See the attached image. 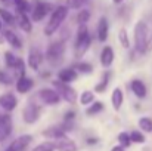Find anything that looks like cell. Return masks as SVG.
<instances>
[{"label": "cell", "instance_id": "cell-1", "mask_svg": "<svg viewBox=\"0 0 152 151\" xmlns=\"http://www.w3.org/2000/svg\"><path fill=\"white\" fill-rule=\"evenodd\" d=\"M92 45V37L89 34V28L86 24L78 25L77 30V37H75V45H74V52H75V58H83L84 53L89 50Z\"/></svg>", "mask_w": 152, "mask_h": 151}, {"label": "cell", "instance_id": "cell-2", "mask_svg": "<svg viewBox=\"0 0 152 151\" xmlns=\"http://www.w3.org/2000/svg\"><path fill=\"white\" fill-rule=\"evenodd\" d=\"M68 7L69 6H58L50 13L49 22L45 27V34L46 36H52V34H55L59 30V27L62 25V22L68 16Z\"/></svg>", "mask_w": 152, "mask_h": 151}, {"label": "cell", "instance_id": "cell-3", "mask_svg": "<svg viewBox=\"0 0 152 151\" xmlns=\"http://www.w3.org/2000/svg\"><path fill=\"white\" fill-rule=\"evenodd\" d=\"M148 25L143 21H137L134 25V49L139 53L148 52Z\"/></svg>", "mask_w": 152, "mask_h": 151}, {"label": "cell", "instance_id": "cell-4", "mask_svg": "<svg viewBox=\"0 0 152 151\" xmlns=\"http://www.w3.org/2000/svg\"><path fill=\"white\" fill-rule=\"evenodd\" d=\"M64 53H65V42L64 40H58V42H53L52 45L48 46L46 50V59L53 64V65H58L62 58H64Z\"/></svg>", "mask_w": 152, "mask_h": 151}, {"label": "cell", "instance_id": "cell-5", "mask_svg": "<svg viewBox=\"0 0 152 151\" xmlns=\"http://www.w3.org/2000/svg\"><path fill=\"white\" fill-rule=\"evenodd\" d=\"M53 88L59 92V95L62 96V99H65L69 104H74L77 101V92L74 91V88H71L68 83L61 82L59 79L53 82Z\"/></svg>", "mask_w": 152, "mask_h": 151}, {"label": "cell", "instance_id": "cell-6", "mask_svg": "<svg viewBox=\"0 0 152 151\" xmlns=\"http://www.w3.org/2000/svg\"><path fill=\"white\" fill-rule=\"evenodd\" d=\"M40 111H42V108H40L39 105H36V104H33V102L28 104V105L24 108V111H22L24 122L28 123V124L36 123V122L39 120V117H40Z\"/></svg>", "mask_w": 152, "mask_h": 151}, {"label": "cell", "instance_id": "cell-7", "mask_svg": "<svg viewBox=\"0 0 152 151\" xmlns=\"http://www.w3.org/2000/svg\"><path fill=\"white\" fill-rule=\"evenodd\" d=\"M39 98L42 99V102H45L48 105H56V104H59L62 96L59 95L58 91H53L50 88H45L39 92Z\"/></svg>", "mask_w": 152, "mask_h": 151}, {"label": "cell", "instance_id": "cell-8", "mask_svg": "<svg viewBox=\"0 0 152 151\" xmlns=\"http://www.w3.org/2000/svg\"><path fill=\"white\" fill-rule=\"evenodd\" d=\"M52 6L49 3H43V1H37L36 3V6L33 7V10H31V19L34 21V22H39V21H42L49 12H50Z\"/></svg>", "mask_w": 152, "mask_h": 151}, {"label": "cell", "instance_id": "cell-9", "mask_svg": "<svg viewBox=\"0 0 152 151\" xmlns=\"http://www.w3.org/2000/svg\"><path fill=\"white\" fill-rule=\"evenodd\" d=\"M12 133V117L9 114L0 116V141H4Z\"/></svg>", "mask_w": 152, "mask_h": 151}, {"label": "cell", "instance_id": "cell-10", "mask_svg": "<svg viewBox=\"0 0 152 151\" xmlns=\"http://www.w3.org/2000/svg\"><path fill=\"white\" fill-rule=\"evenodd\" d=\"M43 62V53L42 50L36 46H33L30 52H28V67L33 70H39V67Z\"/></svg>", "mask_w": 152, "mask_h": 151}, {"label": "cell", "instance_id": "cell-11", "mask_svg": "<svg viewBox=\"0 0 152 151\" xmlns=\"http://www.w3.org/2000/svg\"><path fill=\"white\" fill-rule=\"evenodd\" d=\"M18 105V99L13 94H3L0 95V108L10 113L12 110H15Z\"/></svg>", "mask_w": 152, "mask_h": 151}, {"label": "cell", "instance_id": "cell-12", "mask_svg": "<svg viewBox=\"0 0 152 151\" xmlns=\"http://www.w3.org/2000/svg\"><path fill=\"white\" fill-rule=\"evenodd\" d=\"M31 141H33V136L31 135H22V136L16 138L7 148L10 151H25L27 147L31 144Z\"/></svg>", "mask_w": 152, "mask_h": 151}, {"label": "cell", "instance_id": "cell-13", "mask_svg": "<svg viewBox=\"0 0 152 151\" xmlns=\"http://www.w3.org/2000/svg\"><path fill=\"white\" fill-rule=\"evenodd\" d=\"M34 86V82L33 79L27 77V76H22V77H18L16 83H15V88H16V92L18 94H27L33 89Z\"/></svg>", "mask_w": 152, "mask_h": 151}, {"label": "cell", "instance_id": "cell-14", "mask_svg": "<svg viewBox=\"0 0 152 151\" xmlns=\"http://www.w3.org/2000/svg\"><path fill=\"white\" fill-rule=\"evenodd\" d=\"M96 31H98V40H99V42L103 43V42L108 40V36H109V24H108V19H106L105 16H102L101 19H99Z\"/></svg>", "mask_w": 152, "mask_h": 151}, {"label": "cell", "instance_id": "cell-15", "mask_svg": "<svg viewBox=\"0 0 152 151\" xmlns=\"http://www.w3.org/2000/svg\"><path fill=\"white\" fill-rule=\"evenodd\" d=\"M114 58H115V53H114V49L111 48V46H105L101 52V64L102 67H105V68H108V67H111L112 65V62H114Z\"/></svg>", "mask_w": 152, "mask_h": 151}, {"label": "cell", "instance_id": "cell-16", "mask_svg": "<svg viewBox=\"0 0 152 151\" xmlns=\"http://www.w3.org/2000/svg\"><path fill=\"white\" fill-rule=\"evenodd\" d=\"M111 102H112V107L115 111H120L121 110V105L124 102V92L121 88H115L112 91V95H111Z\"/></svg>", "mask_w": 152, "mask_h": 151}, {"label": "cell", "instance_id": "cell-17", "mask_svg": "<svg viewBox=\"0 0 152 151\" xmlns=\"http://www.w3.org/2000/svg\"><path fill=\"white\" fill-rule=\"evenodd\" d=\"M130 88H132L133 94H134L137 98L143 99V98L146 96V86H145V83H143L142 80H139V79H134V80H132V83H130Z\"/></svg>", "mask_w": 152, "mask_h": 151}, {"label": "cell", "instance_id": "cell-18", "mask_svg": "<svg viewBox=\"0 0 152 151\" xmlns=\"http://www.w3.org/2000/svg\"><path fill=\"white\" fill-rule=\"evenodd\" d=\"M3 37H4V40L10 45V46H13L15 49H21L22 48V42H21V39L13 33V31H10V30H3Z\"/></svg>", "mask_w": 152, "mask_h": 151}, {"label": "cell", "instance_id": "cell-19", "mask_svg": "<svg viewBox=\"0 0 152 151\" xmlns=\"http://www.w3.org/2000/svg\"><path fill=\"white\" fill-rule=\"evenodd\" d=\"M56 150L58 151H77V145L66 136L61 138V139H56Z\"/></svg>", "mask_w": 152, "mask_h": 151}, {"label": "cell", "instance_id": "cell-20", "mask_svg": "<svg viewBox=\"0 0 152 151\" xmlns=\"http://www.w3.org/2000/svg\"><path fill=\"white\" fill-rule=\"evenodd\" d=\"M43 136L52 138V139H61L65 136V129L62 126H53V127H49L43 132Z\"/></svg>", "mask_w": 152, "mask_h": 151}, {"label": "cell", "instance_id": "cell-21", "mask_svg": "<svg viewBox=\"0 0 152 151\" xmlns=\"http://www.w3.org/2000/svg\"><path fill=\"white\" fill-rule=\"evenodd\" d=\"M58 79L61 82H65V83H69V82H74L77 79V71L74 68H64L58 73Z\"/></svg>", "mask_w": 152, "mask_h": 151}, {"label": "cell", "instance_id": "cell-22", "mask_svg": "<svg viewBox=\"0 0 152 151\" xmlns=\"http://www.w3.org/2000/svg\"><path fill=\"white\" fill-rule=\"evenodd\" d=\"M4 62H6V67L7 68H12V70H16L24 61L18 56H15L12 52H6L4 53Z\"/></svg>", "mask_w": 152, "mask_h": 151}, {"label": "cell", "instance_id": "cell-23", "mask_svg": "<svg viewBox=\"0 0 152 151\" xmlns=\"http://www.w3.org/2000/svg\"><path fill=\"white\" fill-rule=\"evenodd\" d=\"M18 25L22 31L25 33H31L33 31V22L31 19L27 16V13H19V18H18Z\"/></svg>", "mask_w": 152, "mask_h": 151}, {"label": "cell", "instance_id": "cell-24", "mask_svg": "<svg viewBox=\"0 0 152 151\" xmlns=\"http://www.w3.org/2000/svg\"><path fill=\"white\" fill-rule=\"evenodd\" d=\"M0 19H1L4 24H7V25H15V24H18V22H16V18H15L7 9H4V7H0Z\"/></svg>", "mask_w": 152, "mask_h": 151}, {"label": "cell", "instance_id": "cell-25", "mask_svg": "<svg viewBox=\"0 0 152 151\" xmlns=\"http://www.w3.org/2000/svg\"><path fill=\"white\" fill-rule=\"evenodd\" d=\"M109 77H111V74H109L108 71H105V73H103V76H102L101 83H98V85L95 86V91H96L98 94H102V92H105V91H106L108 83H109Z\"/></svg>", "mask_w": 152, "mask_h": 151}, {"label": "cell", "instance_id": "cell-26", "mask_svg": "<svg viewBox=\"0 0 152 151\" xmlns=\"http://www.w3.org/2000/svg\"><path fill=\"white\" fill-rule=\"evenodd\" d=\"M118 42H120V45L124 49H129L130 48V39H129V34H127V30L126 28H121L118 31Z\"/></svg>", "mask_w": 152, "mask_h": 151}, {"label": "cell", "instance_id": "cell-27", "mask_svg": "<svg viewBox=\"0 0 152 151\" xmlns=\"http://www.w3.org/2000/svg\"><path fill=\"white\" fill-rule=\"evenodd\" d=\"M102 110H103V102H101V101H96V102H95V101H93L92 105L87 107L86 114H87V116H95V114L101 113Z\"/></svg>", "mask_w": 152, "mask_h": 151}, {"label": "cell", "instance_id": "cell-28", "mask_svg": "<svg viewBox=\"0 0 152 151\" xmlns=\"http://www.w3.org/2000/svg\"><path fill=\"white\" fill-rule=\"evenodd\" d=\"M75 70H78L80 73H84V74H92L93 73V67L90 62H84V61H80L77 65H75Z\"/></svg>", "mask_w": 152, "mask_h": 151}, {"label": "cell", "instance_id": "cell-29", "mask_svg": "<svg viewBox=\"0 0 152 151\" xmlns=\"http://www.w3.org/2000/svg\"><path fill=\"white\" fill-rule=\"evenodd\" d=\"M93 101H95V94H93L92 91H84V92L81 94V96H80L81 105H89V104H92Z\"/></svg>", "mask_w": 152, "mask_h": 151}, {"label": "cell", "instance_id": "cell-30", "mask_svg": "<svg viewBox=\"0 0 152 151\" xmlns=\"http://www.w3.org/2000/svg\"><path fill=\"white\" fill-rule=\"evenodd\" d=\"M139 127H140L143 132H146V133L152 132V120L149 117H142V119L139 120Z\"/></svg>", "mask_w": 152, "mask_h": 151}, {"label": "cell", "instance_id": "cell-31", "mask_svg": "<svg viewBox=\"0 0 152 151\" xmlns=\"http://www.w3.org/2000/svg\"><path fill=\"white\" fill-rule=\"evenodd\" d=\"M75 19H77V24H78V25H81V24H86V22L90 19V10H87V9H83V10H80Z\"/></svg>", "mask_w": 152, "mask_h": 151}, {"label": "cell", "instance_id": "cell-32", "mask_svg": "<svg viewBox=\"0 0 152 151\" xmlns=\"http://www.w3.org/2000/svg\"><path fill=\"white\" fill-rule=\"evenodd\" d=\"M55 150H56V144L48 141V142H43V144L37 145L36 148H33L31 151H55Z\"/></svg>", "mask_w": 152, "mask_h": 151}, {"label": "cell", "instance_id": "cell-33", "mask_svg": "<svg viewBox=\"0 0 152 151\" xmlns=\"http://www.w3.org/2000/svg\"><path fill=\"white\" fill-rule=\"evenodd\" d=\"M130 138H132V142H134V144H143L145 142V135L139 130H133L130 133Z\"/></svg>", "mask_w": 152, "mask_h": 151}, {"label": "cell", "instance_id": "cell-34", "mask_svg": "<svg viewBox=\"0 0 152 151\" xmlns=\"http://www.w3.org/2000/svg\"><path fill=\"white\" fill-rule=\"evenodd\" d=\"M118 141H120V144L126 148V147H130V144H132V138H130V133H127V132H121L120 135H118Z\"/></svg>", "mask_w": 152, "mask_h": 151}, {"label": "cell", "instance_id": "cell-35", "mask_svg": "<svg viewBox=\"0 0 152 151\" xmlns=\"http://www.w3.org/2000/svg\"><path fill=\"white\" fill-rule=\"evenodd\" d=\"M12 82H13V79L6 73V71H3V70H0V85H4V86H9V85H12Z\"/></svg>", "mask_w": 152, "mask_h": 151}, {"label": "cell", "instance_id": "cell-36", "mask_svg": "<svg viewBox=\"0 0 152 151\" xmlns=\"http://www.w3.org/2000/svg\"><path fill=\"white\" fill-rule=\"evenodd\" d=\"M66 3L71 9H80L86 3V0H66Z\"/></svg>", "mask_w": 152, "mask_h": 151}, {"label": "cell", "instance_id": "cell-37", "mask_svg": "<svg viewBox=\"0 0 152 151\" xmlns=\"http://www.w3.org/2000/svg\"><path fill=\"white\" fill-rule=\"evenodd\" d=\"M74 117H75V113H74V111H68V113L64 116V122H72Z\"/></svg>", "mask_w": 152, "mask_h": 151}, {"label": "cell", "instance_id": "cell-38", "mask_svg": "<svg viewBox=\"0 0 152 151\" xmlns=\"http://www.w3.org/2000/svg\"><path fill=\"white\" fill-rule=\"evenodd\" d=\"M111 151H124V147L123 145H115V147H112Z\"/></svg>", "mask_w": 152, "mask_h": 151}, {"label": "cell", "instance_id": "cell-39", "mask_svg": "<svg viewBox=\"0 0 152 151\" xmlns=\"http://www.w3.org/2000/svg\"><path fill=\"white\" fill-rule=\"evenodd\" d=\"M152 50V34L149 36V40H148V52Z\"/></svg>", "mask_w": 152, "mask_h": 151}, {"label": "cell", "instance_id": "cell-40", "mask_svg": "<svg viewBox=\"0 0 152 151\" xmlns=\"http://www.w3.org/2000/svg\"><path fill=\"white\" fill-rule=\"evenodd\" d=\"M87 142H89V144H96V142H98V139H95V138H90Z\"/></svg>", "mask_w": 152, "mask_h": 151}, {"label": "cell", "instance_id": "cell-41", "mask_svg": "<svg viewBox=\"0 0 152 151\" xmlns=\"http://www.w3.org/2000/svg\"><path fill=\"white\" fill-rule=\"evenodd\" d=\"M112 1H114V3H115V4H121V3H123V1H124V0H112Z\"/></svg>", "mask_w": 152, "mask_h": 151}, {"label": "cell", "instance_id": "cell-42", "mask_svg": "<svg viewBox=\"0 0 152 151\" xmlns=\"http://www.w3.org/2000/svg\"><path fill=\"white\" fill-rule=\"evenodd\" d=\"M1 22H3V21H1V19H0V31H1Z\"/></svg>", "mask_w": 152, "mask_h": 151}, {"label": "cell", "instance_id": "cell-43", "mask_svg": "<svg viewBox=\"0 0 152 151\" xmlns=\"http://www.w3.org/2000/svg\"><path fill=\"white\" fill-rule=\"evenodd\" d=\"M0 43H3V39H0Z\"/></svg>", "mask_w": 152, "mask_h": 151}, {"label": "cell", "instance_id": "cell-44", "mask_svg": "<svg viewBox=\"0 0 152 151\" xmlns=\"http://www.w3.org/2000/svg\"><path fill=\"white\" fill-rule=\"evenodd\" d=\"M4 151H10V150H9V148H6V150H4Z\"/></svg>", "mask_w": 152, "mask_h": 151}]
</instances>
